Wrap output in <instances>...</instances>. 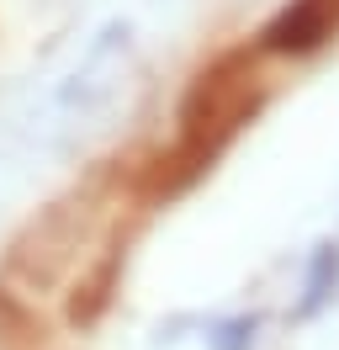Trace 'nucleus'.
<instances>
[{
	"mask_svg": "<svg viewBox=\"0 0 339 350\" xmlns=\"http://www.w3.org/2000/svg\"><path fill=\"white\" fill-rule=\"evenodd\" d=\"M254 329H260V319H223V324L207 329V345L212 350H254Z\"/></svg>",
	"mask_w": 339,
	"mask_h": 350,
	"instance_id": "f03ea898",
	"label": "nucleus"
},
{
	"mask_svg": "<svg viewBox=\"0 0 339 350\" xmlns=\"http://www.w3.org/2000/svg\"><path fill=\"white\" fill-rule=\"evenodd\" d=\"M334 286H339V244H318L313 265H308V282H302V303H297V313L313 319L318 308L334 297Z\"/></svg>",
	"mask_w": 339,
	"mask_h": 350,
	"instance_id": "f257e3e1",
	"label": "nucleus"
}]
</instances>
